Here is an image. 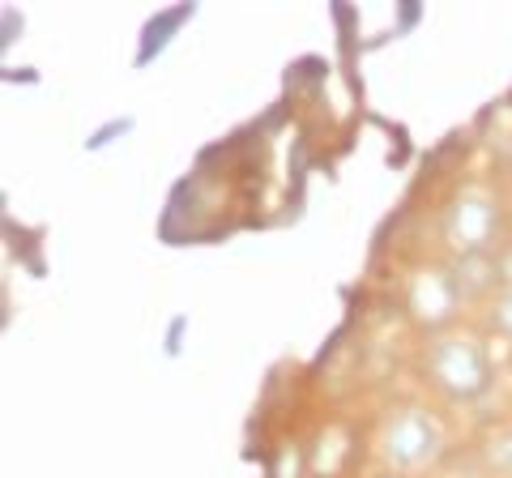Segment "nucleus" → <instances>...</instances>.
<instances>
[{"label":"nucleus","mask_w":512,"mask_h":478,"mask_svg":"<svg viewBox=\"0 0 512 478\" xmlns=\"http://www.w3.org/2000/svg\"><path fill=\"white\" fill-rule=\"evenodd\" d=\"M346 461H350V436H346V427L329 423L325 432L312 440V449H308V474L312 478H338L346 470Z\"/></svg>","instance_id":"6"},{"label":"nucleus","mask_w":512,"mask_h":478,"mask_svg":"<svg viewBox=\"0 0 512 478\" xmlns=\"http://www.w3.org/2000/svg\"><path fill=\"white\" fill-rule=\"evenodd\" d=\"M453 282L461 291V304H491L500 295V265H495V252H478V257H453Z\"/></svg>","instance_id":"5"},{"label":"nucleus","mask_w":512,"mask_h":478,"mask_svg":"<svg viewBox=\"0 0 512 478\" xmlns=\"http://www.w3.org/2000/svg\"><path fill=\"white\" fill-rule=\"evenodd\" d=\"M478 461L483 470L495 478H512V423L487 427L483 440H478Z\"/></svg>","instance_id":"7"},{"label":"nucleus","mask_w":512,"mask_h":478,"mask_svg":"<svg viewBox=\"0 0 512 478\" xmlns=\"http://www.w3.org/2000/svg\"><path fill=\"white\" fill-rule=\"evenodd\" d=\"M402 308L406 316L419 329H427V338L431 333H444V329H453L457 321V312H461V291H457V282H453V269H448V261H423V265H414L410 274H406V286H402Z\"/></svg>","instance_id":"4"},{"label":"nucleus","mask_w":512,"mask_h":478,"mask_svg":"<svg viewBox=\"0 0 512 478\" xmlns=\"http://www.w3.org/2000/svg\"><path fill=\"white\" fill-rule=\"evenodd\" d=\"M495 265H500V291H512V239L495 248Z\"/></svg>","instance_id":"9"},{"label":"nucleus","mask_w":512,"mask_h":478,"mask_svg":"<svg viewBox=\"0 0 512 478\" xmlns=\"http://www.w3.org/2000/svg\"><path fill=\"white\" fill-rule=\"evenodd\" d=\"M483 316H487V329L495 333V338L512 346V291H500V295H495L491 304L483 308Z\"/></svg>","instance_id":"8"},{"label":"nucleus","mask_w":512,"mask_h":478,"mask_svg":"<svg viewBox=\"0 0 512 478\" xmlns=\"http://www.w3.org/2000/svg\"><path fill=\"white\" fill-rule=\"evenodd\" d=\"M372 478H410V474H397V470H376Z\"/></svg>","instance_id":"10"},{"label":"nucleus","mask_w":512,"mask_h":478,"mask_svg":"<svg viewBox=\"0 0 512 478\" xmlns=\"http://www.w3.org/2000/svg\"><path fill=\"white\" fill-rule=\"evenodd\" d=\"M444 478H466V474H444Z\"/></svg>","instance_id":"11"},{"label":"nucleus","mask_w":512,"mask_h":478,"mask_svg":"<svg viewBox=\"0 0 512 478\" xmlns=\"http://www.w3.org/2000/svg\"><path fill=\"white\" fill-rule=\"evenodd\" d=\"M423 376H427V385L453 406L483 402V397L491 393V385H495V368H491V355H487L483 338L470 333V329H457V325L427 338Z\"/></svg>","instance_id":"1"},{"label":"nucleus","mask_w":512,"mask_h":478,"mask_svg":"<svg viewBox=\"0 0 512 478\" xmlns=\"http://www.w3.org/2000/svg\"><path fill=\"white\" fill-rule=\"evenodd\" d=\"M504 231V205L487 184H466L440 214V244L453 257H478V252L500 248Z\"/></svg>","instance_id":"3"},{"label":"nucleus","mask_w":512,"mask_h":478,"mask_svg":"<svg viewBox=\"0 0 512 478\" xmlns=\"http://www.w3.org/2000/svg\"><path fill=\"white\" fill-rule=\"evenodd\" d=\"M376 457H380L384 470H397V474L431 470L444 457V427H440V419L419 402L393 406L380 419Z\"/></svg>","instance_id":"2"}]
</instances>
